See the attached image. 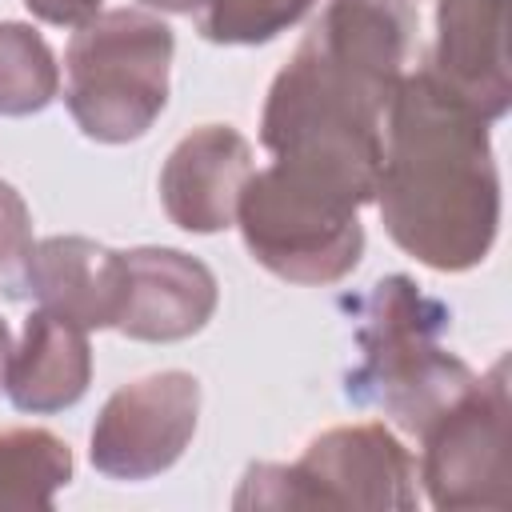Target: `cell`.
<instances>
[{"label": "cell", "instance_id": "cell-17", "mask_svg": "<svg viewBox=\"0 0 512 512\" xmlns=\"http://www.w3.org/2000/svg\"><path fill=\"white\" fill-rule=\"evenodd\" d=\"M28 248H32L28 204L8 180H0V280H12L24 268Z\"/></svg>", "mask_w": 512, "mask_h": 512}, {"label": "cell", "instance_id": "cell-12", "mask_svg": "<svg viewBox=\"0 0 512 512\" xmlns=\"http://www.w3.org/2000/svg\"><path fill=\"white\" fill-rule=\"evenodd\" d=\"M128 264V300L120 312V332L144 344H176L196 336L220 300L216 276L204 260L180 248H132Z\"/></svg>", "mask_w": 512, "mask_h": 512}, {"label": "cell", "instance_id": "cell-6", "mask_svg": "<svg viewBox=\"0 0 512 512\" xmlns=\"http://www.w3.org/2000/svg\"><path fill=\"white\" fill-rule=\"evenodd\" d=\"M236 224L252 260L288 284H336L364 256L360 212L288 184L272 164L244 180Z\"/></svg>", "mask_w": 512, "mask_h": 512}, {"label": "cell", "instance_id": "cell-16", "mask_svg": "<svg viewBox=\"0 0 512 512\" xmlns=\"http://www.w3.org/2000/svg\"><path fill=\"white\" fill-rule=\"evenodd\" d=\"M320 0H204L196 28L212 44H268L300 24Z\"/></svg>", "mask_w": 512, "mask_h": 512}, {"label": "cell", "instance_id": "cell-11", "mask_svg": "<svg viewBox=\"0 0 512 512\" xmlns=\"http://www.w3.org/2000/svg\"><path fill=\"white\" fill-rule=\"evenodd\" d=\"M252 176V144L228 124L192 128L160 168V204L184 232H224L236 224V200Z\"/></svg>", "mask_w": 512, "mask_h": 512}, {"label": "cell", "instance_id": "cell-5", "mask_svg": "<svg viewBox=\"0 0 512 512\" xmlns=\"http://www.w3.org/2000/svg\"><path fill=\"white\" fill-rule=\"evenodd\" d=\"M236 508H416V464L376 420L340 424L308 440L292 464H252Z\"/></svg>", "mask_w": 512, "mask_h": 512}, {"label": "cell", "instance_id": "cell-15", "mask_svg": "<svg viewBox=\"0 0 512 512\" xmlns=\"http://www.w3.org/2000/svg\"><path fill=\"white\" fill-rule=\"evenodd\" d=\"M60 92V64L48 40L24 20H0V116L44 112Z\"/></svg>", "mask_w": 512, "mask_h": 512}, {"label": "cell", "instance_id": "cell-4", "mask_svg": "<svg viewBox=\"0 0 512 512\" xmlns=\"http://www.w3.org/2000/svg\"><path fill=\"white\" fill-rule=\"evenodd\" d=\"M176 36L140 8H108L84 20L64 48V104L96 144L140 140L168 104Z\"/></svg>", "mask_w": 512, "mask_h": 512}, {"label": "cell", "instance_id": "cell-19", "mask_svg": "<svg viewBox=\"0 0 512 512\" xmlns=\"http://www.w3.org/2000/svg\"><path fill=\"white\" fill-rule=\"evenodd\" d=\"M144 8H156V12H196L204 0H136Z\"/></svg>", "mask_w": 512, "mask_h": 512}, {"label": "cell", "instance_id": "cell-18", "mask_svg": "<svg viewBox=\"0 0 512 512\" xmlns=\"http://www.w3.org/2000/svg\"><path fill=\"white\" fill-rule=\"evenodd\" d=\"M24 4L36 20L56 24V28H80L84 20L100 12V0H24Z\"/></svg>", "mask_w": 512, "mask_h": 512}, {"label": "cell", "instance_id": "cell-8", "mask_svg": "<svg viewBox=\"0 0 512 512\" xmlns=\"http://www.w3.org/2000/svg\"><path fill=\"white\" fill-rule=\"evenodd\" d=\"M200 380L168 368L120 384L92 424V468L108 480H152L168 472L196 436Z\"/></svg>", "mask_w": 512, "mask_h": 512}, {"label": "cell", "instance_id": "cell-3", "mask_svg": "<svg viewBox=\"0 0 512 512\" xmlns=\"http://www.w3.org/2000/svg\"><path fill=\"white\" fill-rule=\"evenodd\" d=\"M360 364L344 376V396L360 408H380L400 432L420 436L476 372L444 348L452 312L412 276L392 272L352 300Z\"/></svg>", "mask_w": 512, "mask_h": 512}, {"label": "cell", "instance_id": "cell-2", "mask_svg": "<svg viewBox=\"0 0 512 512\" xmlns=\"http://www.w3.org/2000/svg\"><path fill=\"white\" fill-rule=\"evenodd\" d=\"M376 208L392 244L436 272L488 260L500 232V172L488 120L424 68L404 72L384 108Z\"/></svg>", "mask_w": 512, "mask_h": 512}, {"label": "cell", "instance_id": "cell-13", "mask_svg": "<svg viewBox=\"0 0 512 512\" xmlns=\"http://www.w3.org/2000/svg\"><path fill=\"white\" fill-rule=\"evenodd\" d=\"M92 384V348L88 332L48 308H36L24 320L20 344L8 360L4 392L12 408L48 416L80 404V396Z\"/></svg>", "mask_w": 512, "mask_h": 512}, {"label": "cell", "instance_id": "cell-7", "mask_svg": "<svg viewBox=\"0 0 512 512\" xmlns=\"http://www.w3.org/2000/svg\"><path fill=\"white\" fill-rule=\"evenodd\" d=\"M420 480L440 512L512 504V400L508 356L472 380L424 432H420Z\"/></svg>", "mask_w": 512, "mask_h": 512}, {"label": "cell", "instance_id": "cell-14", "mask_svg": "<svg viewBox=\"0 0 512 512\" xmlns=\"http://www.w3.org/2000/svg\"><path fill=\"white\" fill-rule=\"evenodd\" d=\"M72 480V448L48 428H0V508H52Z\"/></svg>", "mask_w": 512, "mask_h": 512}, {"label": "cell", "instance_id": "cell-9", "mask_svg": "<svg viewBox=\"0 0 512 512\" xmlns=\"http://www.w3.org/2000/svg\"><path fill=\"white\" fill-rule=\"evenodd\" d=\"M424 72L496 124L512 104L508 76V0H440L436 44Z\"/></svg>", "mask_w": 512, "mask_h": 512}, {"label": "cell", "instance_id": "cell-20", "mask_svg": "<svg viewBox=\"0 0 512 512\" xmlns=\"http://www.w3.org/2000/svg\"><path fill=\"white\" fill-rule=\"evenodd\" d=\"M12 332H8V324L0 320V392H4V380H8V360H12Z\"/></svg>", "mask_w": 512, "mask_h": 512}, {"label": "cell", "instance_id": "cell-10", "mask_svg": "<svg viewBox=\"0 0 512 512\" xmlns=\"http://www.w3.org/2000/svg\"><path fill=\"white\" fill-rule=\"evenodd\" d=\"M20 284L36 308L56 312L84 332L116 328L128 300V264L124 252L88 236H44L28 248Z\"/></svg>", "mask_w": 512, "mask_h": 512}, {"label": "cell", "instance_id": "cell-1", "mask_svg": "<svg viewBox=\"0 0 512 512\" xmlns=\"http://www.w3.org/2000/svg\"><path fill=\"white\" fill-rule=\"evenodd\" d=\"M412 48L408 0H328L264 96L260 144L272 168L356 212L372 204L384 108L412 72Z\"/></svg>", "mask_w": 512, "mask_h": 512}]
</instances>
